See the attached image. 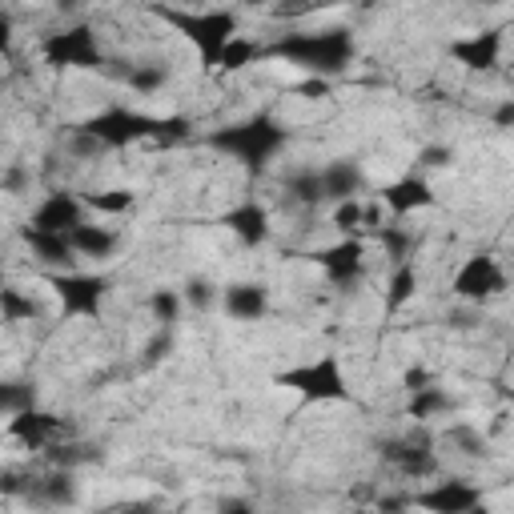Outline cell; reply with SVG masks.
<instances>
[{
    "label": "cell",
    "mask_w": 514,
    "mask_h": 514,
    "mask_svg": "<svg viewBox=\"0 0 514 514\" xmlns=\"http://www.w3.org/2000/svg\"><path fill=\"white\" fill-rule=\"evenodd\" d=\"M382 458L402 478H430L438 470V458H434L430 442H390V446H382Z\"/></svg>",
    "instance_id": "obj_13"
},
{
    "label": "cell",
    "mask_w": 514,
    "mask_h": 514,
    "mask_svg": "<svg viewBox=\"0 0 514 514\" xmlns=\"http://www.w3.org/2000/svg\"><path fill=\"white\" fill-rule=\"evenodd\" d=\"M450 290L458 298H466V302H482V298H494V294L506 290V274H502V266L494 262V257L474 253V257H466V266L454 274Z\"/></svg>",
    "instance_id": "obj_8"
},
{
    "label": "cell",
    "mask_w": 514,
    "mask_h": 514,
    "mask_svg": "<svg viewBox=\"0 0 514 514\" xmlns=\"http://www.w3.org/2000/svg\"><path fill=\"white\" fill-rule=\"evenodd\" d=\"M362 257H366V245L358 237H346L342 245H330L318 253V266L326 270V278L334 286H350L362 278Z\"/></svg>",
    "instance_id": "obj_12"
},
{
    "label": "cell",
    "mask_w": 514,
    "mask_h": 514,
    "mask_svg": "<svg viewBox=\"0 0 514 514\" xmlns=\"http://www.w3.org/2000/svg\"><path fill=\"white\" fill-rule=\"evenodd\" d=\"M0 185H5V189H13V193H21V189H25V173H21V169H13L5 181H0Z\"/></svg>",
    "instance_id": "obj_37"
},
{
    "label": "cell",
    "mask_w": 514,
    "mask_h": 514,
    "mask_svg": "<svg viewBox=\"0 0 514 514\" xmlns=\"http://www.w3.org/2000/svg\"><path fill=\"white\" fill-rule=\"evenodd\" d=\"M81 201L89 209H97V213H125V209H133V193L129 189H105V193H89Z\"/></svg>",
    "instance_id": "obj_29"
},
{
    "label": "cell",
    "mask_w": 514,
    "mask_h": 514,
    "mask_svg": "<svg viewBox=\"0 0 514 514\" xmlns=\"http://www.w3.org/2000/svg\"><path fill=\"white\" fill-rule=\"evenodd\" d=\"M414 290H418V274H414V266L406 262V266H398L394 270V278H390V294H386V310L390 314H398L410 298H414Z\"/></svg>",
    "instance_id": "obj_26"
},
{
    "label": "cell",
    "mask_w": 514,
    "mask_h": 514,
    "mask_svg": "<svg viewBox=\"0 0 514 514\" xmlns=\"http://www.w3.org/2000/svg\"><path fill=\"white\" fill-rule=\"evenodd\" d=\"M286 141H290V129H286L282 121H274L270 113H257V117H249V121H241V125H229V129H217V133L209 137L213 149L237 157V161L249 165V169H266V165L282 153Z\"/></svg>",
    "instance_id": "obj_2"
},
{
    "label": "cell",
    "mask_w": 514,
    "mask_h": 514,
    "mask_svg": "<svg viewBox=\"0 0 514 514\" xmlns=\"http://www.w3.org/2000/svg\"><path fill=\"white\" fill-rule=\"evenodd\" d=\"M414 506L430 510V514H478L482 490L474 482H466V478H450V482H438L430 490H418Z\"/></svg>",
    "instance_id": "obj_9"
},
{
    "label": "cell",
    "mask_w": 514,
    "mask_h": 514,
    "mask_svg": "<svg viewBox=\"0 0 514 514\" xmlns=\"http://www.w3.org/2000/svg\"><path fill=\"white\" fill-rule=\"evenodd\" d=\"M278 382L290 386V390H298V394H306L310 402H346L350 398L346 378H342V370H338L334 358H318L310 366L286 370V374H278Z\"/></svg>",
    "instance_id": "obj_5"
},
{
    "label": "cell",
    "mask_w": 514,
    "mask_h": 514,
    "mask_svg": "<svg viewBox=\"0 0 514 514\" xmlns=\"http://www.w3.org/2000/svg\"><path fill=\"white\" fill-rule=\"evenodd\" d=\"M318 185H322V201L342 205V201H358V189L366 185V177L354 161H334V165L318 169Z\"/></svg>",
    "instance_id": "obj_14"
},
{
    "label": "cell",
    "mask_w": 514,
    "mask_h": 514,
    "mask_svg": "<svg viewBox=\"0 0 514 514\" xmlns=\"http://www.w3.org/2000/svg\"><path fill=\"white\" fill-rule=\"evenodd\" d=\"M225 225L245 241V245H262L270 237V213L257 201H241L237 209L225 213Z\"/></svg>",
    "instance_id": "obj_16"
},
{
    "label": "cell",
    "mask_w": 514,
    "mask_h": 514,
    "mask_svg": "<svg viewBox=\"0 0 514 514\" xmlns=\"http://www.w3.org/2000/svg\"><path fill=\"white\" fill-rule=\"evenodd\" d=\"M165 81H169V73L161 65H137V69H129V89L133 93H157Z\"/></svg>",
    "instance_id": "obj_31"
},
{
    "label": "cell",
    "mask_w": 514,
    "mask_h": 514,
    "mask_svg": "<svg viewBox=\"0 0 514 514\" xmlns=\"http://www.w3.org/2000/svg\"><path fill=\"white\" fill-rule=\"evenodd\" d=\"M149 306H153V314H157V322H177V310H181V298H177L173 290H157V294L149 298Z\"/></svg>",
    "instance_id": "obj_32"
},
{
    "label": "cell",
    "mask_w": 514,
    "mask_h": 514,
    "mask_svg": "<svg viewBox=\"0 0 514 514\" xmlns=\"http://www.w3.org/2000/svg\"><path fill=\"white\" fill-rule=\"evenodd\" d=\"M165 17L185 29V37L201 49V61L205 65H213L217 53L237 37V17L233 13H197V17H189V13H165Z\"/></svg>",
    "instance_id": "obj_6"
},
{
    "label": "cell",
    "mask_w": 514,
    "mask_h": 514,
    "mask_svg": "<svg viewBox=\"0 0 514 514\" xmlns=\"http://www.w3.org/2000/svg\"><path fill=\"white\" fill-rule=\"evenodd\" d=\"M9 45H13V25L5 13H0V53H9Z\"/></svg>",
    "instance_id": "obj_36"
},
{
    "label": "cell",
    "mask_w": 514,
    "mask_h": 514,
    "mask_svg": "<svg viewBox=\"0 0 514 514\" xmlns=\"http://www.w3.org/2000/svg\"><path fill=\"white\" fill-rule=\"evenodd\" d=\"M21 241L41 257L45 266H73V245H69V237H61V233H45V229L25 225V229H21Z\"/></svg>",
    "instance_id": "obj_18"
},
{
    "label": "cell",
    "mask_w": 514,
    "mask_h": 514,
    "mask_svg": "<svg viewBox=\"0 0 514 514\" xmlns=\"http://www.w3.org/2000/svg\"><path fill=\"white\" fill-rule=\"evenodd\" d=\"M0 318L5 322H37L41 318V302L21 294V290H0Z\"/></svg>",
    "instance_id": "obj_22"
},
{
    "label": "cell",
    "mask_w": 514,
    "mask_h": 514,
    "mask_svg": "<svg viewBox=\"0 0 514 514\" xmlns=\"http://www.w3.org/2000/svg\"><path fill=\"white\" fill-rule=\"evenodd\" d=\"M53 290L69 318H97L101 302L109 294V282L93 278V274H61V278H53Z\"/></svg>",
    "instance_id": "obj_7"
},
{
    "label": "cell",
    "mask_w": 514,
    "mask_h": 514,
    "mask_svg": "<svg viewBox=\"0 0 514 514\" xmlns=\"http://www.w3.org/2000/svg\"><path fill=\"white\" fill-rule=\"evenodd\" d=\"M253 57H257V49H253V45H249L245 37H233V41H229V45H225V49L217 53V61H213V65H217V69H229V73H233V69H245V65L253 61Z\"/></svg>",
    "instance_id": "obj_28"
},
{
    "label": "cell",
    "mask_w": 514,
    "mask_h": 514,
    "mask_svg": "<svg viewBox=\"0 0 514 514\" xmlns=\"http://www.w3.org/2000/svg\"><path fill=\"white\" fill-rule=\"evenodd\" d=\"M69 430H65V422L57 418V414H45V410H25V414H17L13 422H9V438H17L25 450H45V446H57L61 438H65Z\"/></svg>",
    "instance_id": "obj_11"
},
{
    "label": "cell",
    "mask_w": 514,
    "mask_h": 514,
    "mask_svg": "<svg viewBox=\"0 0 514 514\" xmlns=\"http://www.w3.org/2000/svg\"><path fill=\"white\" fill-rule=\"evenodd\" d=\"M41 53L49 57V65H61V69H97L105 61L101 53V41L89 25H77V29H61V33H49Z\"/></svg>",
    "instance_id": "obj_4"
},
{
    "label": "cell",
    "mask_w": 514,
    "mask_h": 514,
    "mask_svg": "<svg viewBox=\"0 0 514 514\" xmlns=\"http://www.w3.org/2000/svg\"><path fill=\"white\" fill-rule=\"evenodd\" d=\"M85 137H93L101 149H125L133 141H173L185 137V121L181 117H149V113H129V109H105L97 117H89L81 125Z\"/></svg>",
    "instance_id": "obj_1"
},
{
    "label": "cell",
    "mask_w": 514,
    "mask_h": 514,
    "mask_svg": "<svg viewBox=\"0 0 514 514\" xmlns=\"http://www.w3.org/2000/svg\"><path fill=\"white\" fill-rule=\"evenodd\" d=\"M25 498L37 502V506H73L77 502V482H73L69 470H53L45 478H33Z\"/></svg>",
    "instance_id": "obj_17"
},
{
    "label": "cell",
    "mask_w": 514,
    "mask_h": 514,
    "mask_svg": "<svg viewBox=\"0 0 514 514\" xmlns=\"http://www.w3.org/2000/svg\"><path fill=\"white\" fill-rule=\"evenodd\" d=\"M278 57L294 61L306 73L318 77H338L354 61V37L346 29H322V33H290L274 45Z\"/></svg>",
    "instance_id": "obj_3"
},
{
    "label": "cell",
    "mask_w": 514,
    "mask_h": 514,
    "mask_svg": "<svg viewBox=\"0 0 514 514\" xmlns=\"http://www.w3.org/2000/svg\"><path fill=\"white\" fill-rule=\"evenodd\" d=\"M69 245H73V253H81V257H113L117 253V245H121V237L113 233V229H105V225H77L73 233H69Z\"/></svg>",
    "instance_id": "obj_21"
},
{
    "label": "cell",
    "mask_w": 514,
    "mask_h": 514,
    "mask_svg": "<svg viewBox=\"0 0 514 514\" xmlns=\"http://www.w3.org/2000/svg\"><path fill=\"white\" fill-rule=\"evenodd\" d=\"M217 514H257V510H253L245 498H225V502L217 506Z\"/></svg>",
    "instance_id": "obj_35"
},
{
    "label": "cell",
    "mask_w": 514,
    "mask_h": 514,
    "mask_svg": "<svg viewBox=\"0 0 514 514\" xmlns=\"http://www.w3.org/2000/svg\"><path fill=\"white\" fill-rule=\"evenodd\" d=\"M374 221H378V213H374V209H366L362 201H342V205L334 209V225H338L342 233H354V229L374 225Z\"/></svg>",
    "instance_id": "obj_27"
},
{
    "label": "cell",
    "mask_w": 514,
    "mask_h": 514,
    "mask_svg": "<svg viewBox=\"0 0 514 514\" xmlns=\"http://www.w3.org/2000/svg\"><path fill=\"white\" fill-rule=\"evenodd\" d=\"M498 49H502V33H474L470 41H454L450 45V53L470 69H494L498 65Z\"/></svg>",
    "instance_id": "obj_20"
},
{
    "label": "cell",
    "mask_w": 514,
    "mask_h": 514,
    "mask_svg": "<svg viewBox=\"0 0 514 514\" xmlns=\"http://www.w3.org/2000/svg\"><path fill=\"white\" fill-rule=\"evenodd\" d=\"M382 201H386L390 213H414V209L434 205V189L422 177H402V181H394V185L382 189Z\"/></svg>",
    "instance_id": "obj_15"
},
{
    "label": "cell",
    "mask_w": 514,
    "mask_h": 514,
    "mask_svg": "<svg viewBox=\"0 0 514 514\" xmlns=\"http://www.w3.org/2000/svg\"><path fill=\"white\" fill-rule=\"evenodd\" d=\"M286 193H290V201L294 205H306V209H314V205H322V185H318V169H298L290 181H286Z\"/></svg>",
    "instance_id": "obj_24"
},
{
    "label": "cell",
    "mask_w": 514,
    "mask_h": 514,
    "mask_svg": "<svg viewBox=\"0 0 514 514\" xmlns=\"http://www.w3.org/2000/svg\"><path fill=\"white\" fill-rule=\"evenodd\" d=\"M185 302H189L193 310H205V306L213 302V290H209V282H201V278H193V282L185 286Z\"/></svg>",
    "instance_id": "obj_33"
},
{
    "label": "cell",
    "mask_w": 514,
    "mask_h": 514,
    "mask_svg": "<svg viewBox=\"0 0 514 514\" xmlns=\"http://www.w3.org/2000/svg\"><path fill=\"white\" fill-rule=\"evenodd\" d=\"M266 306H270V294H266V286H229L225 290V314L229 318H237V322H257L266 314Z\"/></svg>",
    "instance_id": "obj_19"
},
{
    "label": "cell",
    "mask_w": 514,
    "mask_h": 514,
    "mask_svg": "<svg viewBox=\"0 0 514 514\" xmlns=\"http://www.w3.org/2000/svg\"><path fill=\"white\" fill-rule=\"evenodd\" d=\"M450 410H454V398L442 394V390H434V386H426V390H418L410 398V418H418V422L438 418V414H450Z\"/></svg>",
    "instance_id": "obj_25"
},
{
    "label": "cell",
    "mask_w": 514,
    "mask_h": 514,
    "mask_svg": "<svg viewBox=\"0 0 514 514\" xmlns=\"http://www.w3.org/2000/svg\"><path fill=\"white\" fill-rule=\"evenodd\" d=\"M402 382H406V390H414V394H418V390H426V386H430V374L418 366V370H406V378H402Z\"/></svg>",
    "instance_id": "obj_34"
},
{
    "label": "cell",
    "mask_w": 514,
    "mask_h": 514,
    "mask_svg": "<svg viewBox=\"0 0 514 514\" xmlns=\"http://www.w3.org/2000/svg\"><path fill=\"white\" fill-rule=\"evenodd\" d=\"M442 157H446V149H430L426 153V165H442Z\"/></svg>",
    "instance_id": "obj_38"
},
{
    "label": "cell",
    "mask_w": 514,
    "mask_h": 514,
    "mask_svg": "<svg viewBox=\"0 0 514 514\" xmlns=\"http://www.w3.org/2000/svg\"><path fill=\"white\" fill-rule=\"evenodd\" d=\"M29 225H33V229H45V233L69 237L77 225H85V201H81L77 193H69V189H57V193H49V197L37 205V213H33Z\"/></svg>",
    "instance_id": "obj_10"
},
{
    "label": "cell",
    "mask_w": 514,
    "mask_h": 514,
    "mask_svg": "<svg viewBox=\"0 0 514 514\" xmlns=\"http://www.w3.org/2000/svg\"><path fill=\"white\" fill-rule=\"evenodd\" d=\"M33 406H37L33 386H25V382H0V418H17V414H25Z\"/></svg>",
    "instance_id": "obj_23"
},
{
    "label": "cell",
    "mask_w": 514,
    "mask_h": 514,
    "mask_svg": "<svg viewBox=\"0 0 514 514\" xmlns=\"http://www.w3.org/2000/svg\"><path fill=\"white\" fill-rule=\"evenodd\" d=\"M378 241H382L386 257H394L398 266H406V257H410V245H414V237H410L406 229H398V225H386V229L378 233Z\"/></svg>",
    "instance_id": "obj_30"
}]
</instances>
